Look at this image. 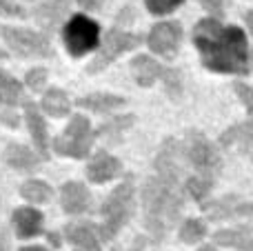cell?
<instances>
[{
	"mask_svg": "<svg viewBox=\"0 0 253 251\" xmlns=\"http://www.w3.org/2000/svg\"><path fill=\"white\" fill-rule=\"evenodd\" d=\"M25 120L29 125V133L34 138V147L38 149L40 158L49 156V133H47V125H44L42 116H40L38 105L34 102H25Z\"/></svg>",
	"mask_w": 253,
	"mask_h": 251,
	"instance_id": "cell-13",
	"label": "cell"
},
{
	"mask_svg": "<svg viewBox=\"0 0 253 251\" xmlns=\"http://www.w3.org/2000/svg\"><path fill=\"white\" fill-rule=\"evenodd\" d=\"M18 238H34L42 231V213L34 207H18L11 216Z\"/></svg>",
	"mask_w": 253,
	"mask_h": 251,
	"instance_id": "cell-14",
	"label": "cell"
},
{
	"mask_svg": "<svg viewBox=\"0 0 253 251\" xmlns=\"http://www.w3.org/2000/svg\"><path fill=\"white\" fill-rule=\"evenodd\" d=\"M4 42L9 44L13 53L20 58H49L53 56V47L44 34H36L31 29L20 27H2Z\"/></svg>",
	"mask_w": 253,
	"mask_h": 251,
	"instance_id": "cell-7",
	"label": "cell"
},
{
	"mask_svg": "<svg viewBox=\"0 0 253 251\" xmlns=\"http://www.w3.org/2000/svg\"><path fill=\"white\" fill-rule=\"evenodd\" d=\"M202 207L209 211L211 220H224V218H233V216H253V203L240 200L238 196H224L220 200L205 203Z\"/></svg>",
	"mask_w": 253,
	"mask_h": 251,
	"instance_id": "cell-11",
	"label": "cell"
},
{
	"mask_svg": "<svg viewBox=\"0 0 253 251\" xmlns=\"http://www.w3.org/2000/svg\"><path fill=\"white\" fill-rule=\"evenodd\" d=\"M200 4L211 13H222V0H200Z\"/></svg>",
	"mask_w": 253,
	"mask_h": 251,
	"instance_id": "cell-35",
	"label": "cell"
},
{
	"mask_svg": "<svg viewBox=\"0 0 253 251\" xmlns=\"http://www.w3.org/2000/svg\"><path fill=\"white\" fill-rule=\"evenodd\" d=\"M22 98V84L7 71H0V107H16Z\"/></svg>",
	"mask_w": 253,
	"mask_h": 251,
	"instance_id": "cell-23",
	"label": "cell"
},
{
	"mask_svg": "<svg viewBox=\"0 0 253 251\" xmlns=\"http://www.w3.org/2000/svg\"><path fill=\"white\" fill-rule=\"evenodd\" d=\"M193 42L202 56V65L218 74H247L249 49L240 27L222 25L215 18H205L193 29Z\"/></svg>",
	"mask_w": 253,
	"mask_h": 251,
	"instance_id": "cell-2",
	"label": "cell"
},
{
	"mask_svg": "<svg viewBox=\"0 0 253 251\" xmlns=\"http://www.w3.org/2000/svg\"><path fill=\"white\" fill-rule=\"evenodd\" d=\"M251 158H253V149H251Z\"/></svg>",
	"mask_w": 253,
	"mask_h": 251,
	"instance_id": "cell-45",
	"label": "cell"
},
{
	"mask_svg": "<svg viewBox=\"0 0 253 251\" xmlns=\"http://www.w3.org/2000/svg\"><path fill=\"white\" fill-rule=\"evenodd\" d=\"M220 147L229 151H249L253 149V129L249 127V123L245 125H233L231 129L220 136Z\"/></svg>",
	"mask_w": 253,
	"mask_h": 251,
	"instance_id": "cell-18",
	"label": "cell"
},
{
	"mask_svg": "<svg viewBox=\"0 0 253 251\" xmlns=\"http://www.w3.org/2000/svg\"><path fill=\"white\" fill-rule=\"evenodd\" d=\"M162 80H165L167 93H169L171 98H180V93H182V83H180V74H178V71H175V69H167V67H165Z\"/></svg>",
	"mask_w": 253,
	"mask_h": 251,
	"instance_id": "cell-29",
	"label": "cell"
},
{
	"mask_svg": "<svg viewBox=\"0 0 253 251\" xmlns=\"http://www.w3.org/2000/svg\"><path fill=\"white\" fill-rule=\"evenodd\" d=\"M4 160H7L9 167L18 169V171H34L40 165V158L36 156L34 149H29V147H25V145H16V142H11V145L7 147Z\"/></svg>",
	"mask_w": 253,
	"mask_h": 251,
	"instance_id": "cell-19",
	"label": "cell"
},
{
	"mask_svg": "<svg viewBox=\"0 0 253 251\" xmlns=\"http://www.w3.org/2000/svg\"><path fill=\"white\" fill-rule=\"evenodd\" d=\"M133 123H135V116H131V114L118 116V118H114V120L102 125V127L96 131V136H105V138H109L111 142H118L120 136H123V131H126Z\"/></svg>",
	"mask_w": 253,
	"mask_h": 251,
	"instance_id": "cell-25",
	"label": "cell"
},
{
	"mask_svg": "<svg viewBox=\"0 0 253 251\" xmlns=\"http://www.w3.org/2000/svg\"><path fill=\"white\" fill-rule=\"evenodd\" d=\"M233 89H236V93L247 105V111H249V127L253 129V87H249V84H245V83H236Z\"/></svg>",
	"mask_w": 253,
	"mask_h": 251,
	"instance_id": "cell-31",
	"label": "cell"
},
{
	"mask_svg": "<svg viewBox=\"0 0 253 251\" xmlns=\"http://www.w3.org/2000/svg\"><path fill=\"white\" fill-rule=\"evenodd\" d=\"M131 71H133V78L140 87H151L158 78H162L165 67L158 60H153L151 56L140 53V56H135L133 60H131Z\"/></svg>",
	"mask_w": 253,
	"mask_h": 251,
	"instance_id": "cell-16",
	"label": "cell"
},
{
	"mask_svg": "<svg viewBox=\"0 0 253 251\" xmlns=\"http://www.w3.org/2000/svg\"><path fill=\"white\" fill-rule=\"evenodd\" d=\"M198 251H215V249L211 247V245H207V247H202V249H198Z\"/></svg>",
	"mask_w": 253,
	"mask_h": 251,
	"instance_id": "cell-42",
	"label": "cell"
},
{
	"mask_svg": "<svg viewBox=\"0 0 253 251\" xmlns=\"http://www.w3.org/2000/svg\"><path fill=\"white\" fill-rule=\"evenodd\" d=\"M18 251H47V249H44V247H22Z\"/></svg>",
	"mask_w": 253,
	"mask_h": 251,
	"instance_id": "cell-40",
	"label": "cell"
},
{
	"mask_svg": "<svg viewBox=\"0 0 253 251\" xmlns=\"http://www.w3.org/2000/svg\"><path fill=\"white\" fill-rule=\"evenodd\" d=\"M144 245H147V238H142V236H140V238H135L133 247H131L129 251H142V249H144Z\"/></svg>",
	"mask_w": 253,
	"mask_h": 251,
	"instance_id": "cell-38",
	"label": "cell"
},
{
	"mask_svg": "<svg viewBox=\"0 0 253 251\" xmlns=\"http://www.w3.org/2000/svg\"><path fill=\"white\" fill-rule=\"evenodd\" d=\"M20 196L34 205H42V203H49V200H51L53 191H51V187L42 180H27L25 185L20 187Z\"/></svg>",
	"mask_w": 253,
	"mask_h": 251,
	"instance_id": "cell-24",
	"label": "cell"
},
{
	"mask_svg": "<svg viewBox=\"0 0 253 251\" xmlns=\"http://www.w3.org/2000/svg\"><path fill=\"white\" fill-rule=\"evenodd\" d=\"M93 138H96V131L91 129V123H89L84 116H71L69 125H67L65 133L58 136L56 140L51 142L53 151L60 156H69V158H87L89 149L93 145Z\"/></svg>",
	"mask_w": 253,
	"mask_h": 251,
	"instance_id": "cell-4",
	"label": "cell"
},
{
	"mask_svg": "<svg viewBox=\"0 0 253 251\" xmlns=\"http://www.w3.org/2000/svg\"><path fill=\"white\" fill-rule=\"evenodd\" d=\"M140 42H142V38H140V36L126 34V31H123V29H118V27H116V29H111L109 34L105 36V42L100 44L96 58L89 62L87 71H89V74H98V71H102L105 67H109L111 62L120 56V53L131 51V49H135Z\"/></svg>",
	"mask_w": 253,
	"mask_h": 251,
	"instance_id": "cell-8",
	"label": "cell"
},
{
	"mask_svg": "<svg viewBox=\"0 0 253 251\" xmlns=\"http://www.w3.org/2000/svg\"><path fill=\"white\" fill-rule=\"evenodd\" d=\"M4 58H7V53H2V51H0V60H4Z\"/></svg>",
	"mask_w": 253,
	"mask_h": 251,
	"instance_id": "cell-43",
	"label": "cell"
},
{
	"mask_svg": "<svg viewBox=\"0 0 253 251\" xmlns=\"http://www.w3.org/2000/svg\"><path fill=\"white\" fill-rule=\"evenodd\" d=\"M40 107H42V111L49 114L51 118H65L71 109V102H69V96H67L60 87H51L42 96Z\"/></svg>",
	"mask_w": 253,
	"mask_h": 251,
	"instance_id": "cell-21",
	"label": "cell"
},
{
	"mask_svg": "<svg viewBox=\"0 0 253 251\" xmlns=\"http://www.w3.org/2000/svg\"><path fill=\"white\" fill-rule=\"evenodd\" d=\"M133 207H135V185H133V178L126 176L114 191L105 198L100 207L102 213V225L98 227V234L100 238L111 240L120 229L129 222V218L133 216Z\"/></svg>",
	"mask_w": 253,
	"mask_h": 251,
	"instance_id": "cell-3",
	"label": "cell"
},
{
	"mask_svg": "<svg viewBox=\"0 0 253 251\" xmlns=\"http://www.w3.org/2000/svg\"><path fill=\"white\" fill-rule=\"evenodd\" d=\"M180 40H182V29L178 22H158L151 31H149V49L153 53H160L165 58H173L178 53Z\"/></svg>",
	"mask_w": 253,
	"mask_h": 251,
	"instance_id": "cell-9",
	"label": "cell"
},
{
	"mask_svg": "<svg viewBox=\"0 0 253 251\" xmlns=\"http://www.w3.org/2000/svg\"><path fill=\"white\" fill-rule=\"evenodd\" d=\"M0 123L7 125V127H18V114L16 109H11V107H7L4 111H0Z\"/></svg>",
	"mask_w": 253,
	"mask_h": 251,
	"instance_id": "cell-32",
	"label": "cell"
},
{
	"mask_svg": "<svg viewBox=\"0 0 253 251\" xmlns=\"http://www.w3.org/2000/svg\"><path fill=\"white\" fill-rule=\"evenodd\" d=\"M0 11L4 13H11V16H25V11H22L18 4L9 2V0H0Z\"/></svg>",
	"mask_w": 253,
	"mask_h": 251,
	"instance_id": "cell-33",
	"label": "cell"
},
{
	"mask_svg": "<svg viewBox=\"0 0 253 251\" xmlns=\"http://www.w3.org/2000/svg\"><path fill=\"white\" fill-rule=\"evenodd\" d=\"M49 243H53V245H58L60 240H58V236H53V234H49Z\"/></svg>",
	"mask_w": 253,
	"mask_h": 251,
	"instance_id": "cell-41",
	"label": "cell"
},
{
	"mask_svg": "<svg viewBox=\"0 0 253 251\" xmlns=\"http://www.w3.org/2000/svg\"><path fill=\"white\" fill-rule=\"evenodd\" d=\"M215 243L227 245V247H238V249H253V225L238 227V229H224L215 234Z\"/></svg>",
	"mask_w": 253,
	"mask_h": 251,
	"instance_id": "cell-22",
	"label": "cell"
},
{
	"mask_svg": "<svg viewBox=\"0 0 253 251\" xmlns=\"http://www.w3.org/2000/svg\"><path fill=\"white\" fill-rule=\"evenodd\" d=\"M125 98L114 96V93H89V96H83L76 100V105L83 107V109L96 111V114H105V111H111L116 107L125 105Z\"/></svg>",
	"mask_w": 253,
	"mask_h": 251,
	"instance_id": "cell-20",
	"label": "cell"
},
{
	"mask_svg": "<svg viewBox=\"0 0 253 251\" xmlns=\"http://www.w3.org/2000/svg\"><path fill=\"white\" fill-rule=\"evenodd\" d=\"M184 187H187V191L196 200H202V198H207V196H209L211 187H213V180H209V178H202V176H191V178H187Z\"/></svg>",
	"mask_w": 253,
	"mask_h": 251,
	"instance_id": "cell-26",
	"label": "cell"
},
{
	"mask_svg": "<svg viewBox=\"0 0 253 251\" xmlns=\"http://www.w3.org/2000/svg\"><path fill=\"white\" fill-rule=\"evenodd\" d=\"M111 251H123V249H111Z\"/></svg>",
	"mask_w": 253,
	"mask_h": 251,
	"instance_id": "cell-44",
	"label": "cell"
},
{
	"mask_svg": "<svg viewBox=\"0 0 253 251\" xmlns=\"http://www.w3.org/2000/svg\"><path fill=\"white\" fill-rule=\"evenodd\" d=\"M247 25H249V29H251V34H253V9L247 13Z\"/></svg>",
	"mask_w": 253,
	"mask_h": 251,
	"instance_id": "cell-39",
	"label": "cell"
},
{
	"mask_svg": "<svg viewBox=\"0 0 253 251\" xmlns=\"http://www.w3.org/2000/svg\"><path fill=\"white\" fill-rule=\"evenodd\" d=\"M182 2H184V0H144L147 9L151 13H156V16H162V13L173 11V9L180 7Z\"/></svg>",
	"mask_w": 253,
	"mask_h": 251,
	"instance_id": "cell-30",
	"label": "cell"
},
{
	"mask_svg": "<svg viewBox=\"0 0 253 251\" xmlns=\"http://www.w3.org/2000/svg\"><path fill=\"white\" fill-rule=\"evenodd\" d=\"M205 225H202L200 220H187L182 225V229H180V240L182 243H189V245H193V243H200L202 238H205Z\"/></svg>",
	"mask_w": 253,
	"mask_h": 251,
	"instance_id": "cell-27",
	"label": "cell"
},
{
	"mask_svg": "<svg viewBox=\"0 0 253 251\" xmlns=\"http://www.w3.org/2000/svg\"><path fill=\"white\" fill-rule=\"evenodd\" d=\"M120 171H123L120 160L114 158L111 154H107L105 149L98 151V154L93 156V158L89 160V165H87V178L91 182H96V185L111 180V178H116Z\"/></svg>",
	"mask_w": 253,
	"mask_h": 251,
	"instance_id": "cell-12",
	"label": "cell"
},
{
	"mask_svg": "<svg viewBox=\"0 0 253 251\" xmlns=\"http://www.w3.org/2000/svg\"><path fill=\"white\" fill-rule=\"evenodd\" d=\"M0 251H11V243H9V234L2 231L0 234Z\"/></svg>",
	"mask_w": 253,
	"mask_h": 251,
	"instance_id": "cell-37",
	"label": "cell"
},
{
	"mask_svg": "<svg viewBox=\"0 0 253 251\" xmlns=\"http://www.w3.org/2000/svg\"><path fill=\"white\" fill-rule=\"evenodd\" d=\"M25 83H27V87H29L31 91H42L44 84H47V69H44V67L29 69V71H27Z\"/></svg>",
	"mask_w": 253,
	"mask_h": 251,
	"instance_id": "cell-28",
	"label": "cell"
},
{
	"mask_svg": "<svg viewBox=\"0 0 253 251\" xmlns=\"http://www.w3.org/2000/svg\"><path fill=\"white\" fill-rule=\"evenodd\" d=\"M184 158L189 160L193 169H196V176H202V178H209L213 180L220 171V154L209 140H207L202 133L198 131H191L184 142Z\"/></svg>",
	"mask_w": 253,
	"mask_h": 251,
	"instance_id": "cell-6",
	"label": "cell"
},
{
	"mask_svg": "<svg viewBox=\"0 0 253 251\" xmlns=\"http://www.w3.org/2000/svg\"><path fill=\"white\" fill-rule=\"evenodd\" d=\"M67 13H69V2H67V0H44V2L36 9V20H38L40 27L51 31L60 25Z\"/></svg>",
	"mask_w": 253,
	"mask_h": 251,
	"instance_id": "cell-17",
	"label": "cell"
},
{
	"mask_svg": "<svg viewBox=\"0 0 253 251\" xmlns=\"http://www.w3.org/2000/svg\"><path fill=\"white\" fill-rule=\"evenodd\" d=\"M80 4H83L84 9H89V11H98V9L102 7V2H105V0H78Z\"/></svg>",
	"mask_w": 253,
	"mask_h": 251,
	"instance_id": "cell-36",
	"label": "cell"
},
{
	"mask_svg": "<svg viewBox=\"0 0 253 251\" xmlns=\"http://www.w3.org/2000/svg\"><path fill=\"white\" fill-rule=\"evenodd\" d=\"M133 16H135V13H133V9H131V7H125L123 11L118 13V22H116V27H118V29H120V27L129 25V22L133 20Z\"/></svg>",
	"mask_w": 253,
	"mask_h": 251,
	"instance_id": "cell-34",
	"label": "cell"
},
{
	"mask_svg": "<svg viewBox=\"0 0 253 251\" xmlns=\"http://www.w3.org/2000/svg\"><path fill=\"white\" fill-rule=\"evenodd\" d=\"M96 225L83 222V225H69L65 229V234L76 251H100V240H98L100 234H96Z\"/></svg>",
	"mask_w": 253,
	"mask_h": 251,
	"instance_id": "cell-15",
	"label": "cell"
},
{
	"mask_svg": "<svg viewBox=\"0 0 253 251\" xmlns=\"http://www.w3.org/2000/svg\"><path fill=\"white\" fill-rule=\"evenodd\" d=\"M60 203H62L65 213H69V216H80V213L89 211V207H91V194H89V189L83 182L71 180V182L62 185Z\"/></svg>",
	"mask_w": 253,
	"mask_h": 251,
	"instance_id": "cell-10",
	"label": "cell"
},
{
	"mask_svg": "<svg viewBox=\"0 0 253 251\" xmlns=\"http://www.w3.org/2000/svg\"><path fill=\"white\" fill-rule=\"evenodd\" d=\"M62 40H65L67 51L74 58H80L98 47V42H100V27L91 18L78 13V16H71L69 22L65 25Z\"/></svg>",
	"mask_w": 253,
	"mask_h": 251,
	"instance_id": "cell-5",
	"label": "cell"
},
{
	"mask_svg": "<svg viewBox=\"0 0 253 251\" xmlns=\"http://www.w3.org/2000/svg\"><path fill=\"white\" fill-rule=\"evenodd\" d=\"M184 142L175 138L165 140L162 149L156 156L158 176L149 178L142 187V209L144 225L156 243L178 222L184 207L182 189V165H184Z\"/></svg>",
	"mask_w": 253,
	"mask_h": 251,
	"instance_id": "cell-1",
	"label": "cell"
}]
</instances>
